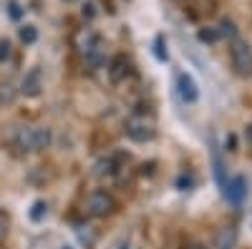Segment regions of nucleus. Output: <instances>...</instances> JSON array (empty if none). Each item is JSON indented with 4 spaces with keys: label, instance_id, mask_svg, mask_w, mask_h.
<instances>
[{
    "label": "nucleus",
    "instance_id": "1",
    "mask_svg": "<svg viewBox=\"0 0 252 249\" xmlns=\"http://www.w3.org/2000/svg\"><path fill=\"white\" fill-rule=\"evenodd\" d=\"M51 143H53V134L48 126H18L10 134V149L18 156L46 151Z\"/></svg>",
    "mask_w": 252,
    "mask_h": 249
},
{
    "label": "nucleus",
    "instance_id": "2",
    "mask_svg": "<svg viewBox=\"0 0 252 249\" xmlns=\"http://www.w3.org/2000/svg\"><path fill=\"white\" fill-rule=\"evenodd\" d=\"M124 134L126 138H131L134 143H146V141H154L157 136V121L144 113V111H134L126 116L124 121Z\"/></svg>",
    "mask_w": 252,
    "mask_h": 249
},
{
    "label": "nucleus",
    "instance_id": "3",
    "mask_svg": "<svg viewBox=\"0 0 252 249\" xmlns=\"http://www.w3.org/2000/svg\"><path fill=\"white\" fill-rule=\"evenodd\" d=\"M229 63H232V71L240 78H250L252 76V46L245 38H232L229 40Z\"/></svg>",
    "mask_w": 252,
    "mask_h": 249
},
{
    "label": "nucleus",
    "instance_id": "4",
    "mask_svg": "<svg viewBox=\"0 0 252 249\" xmlns=\"http://www.w3.org/2000/svg\"><path fill=\"white\" fill-rule=\"evenodd\" d=\"M86 214L94 219H103V217H111L116 212V199L106 192V189H94L86 196Z\"/></svg>",
    "mask_w": 252,
    "mask_h": 249
},
{
    "label": "nucleus",
    "instance_id": "5",
    "mask_svg": "<svg viewBox=\"0 0 252 249\" xmlns=\"http://www.w3.org/2000/svg\"><path fill=\"white\" fill-rule=\"evenodd\" d=\"M174 86H177V93L184 103H197L199 101V86H197V81L192 78V73H187V71H179L177 78H174Z\"/></svg>",
    "mask_w": 252,
    "mask_h": 249
},
{
    "label": "nucleus",
    "instance_id": "6",
    "mask_svg": "<svg viewBox=\"0 0 252 249\" xmlns=\"http://www.w3.org/2000/svg\"><path fill=\"white\" fill-rule=\"evenodd\" d=\"M71 43H73V48H76V53L83 58L91 48H96L98 43H101V35L94 30V28H89V26H83V28H78L76 33H73V38H71Z\"/></svg>",
    "mask_w": 252,
    "mask_h": 249
},
{
    "label": "nucleus",
    "instance_id": "7",
    "mask_svg": "<svg viewBox=\"0 0 252 249\" xmlns=\"http://www.w3.org/2000/svg\"><path fill=\"white\" fill-rule=\"evenodd\" d=\"M18 93H23L26 98H38L40 93H43V71H40V68H31L23 76V81H20Z\"/></svg>",
    "mask_w": 252,
    "mask_h": 249
},
{
    "label": "nucleus",
    "instance_id": "8",
    "mask_svg": "<svg viewBox=\"0 0 252 249\" xmlns=\"http://www.w3.org/2000/svg\"><path fill=\"white\" fill-rule=\"evenodd\" d=\"M237 242H240V232L237 226L232 224H224L215 232V239H212V249H237Z\"/></svg>",
    "mask_w": 252,
    "mask_h": 249
},
{
    "label": "nucleus",
    "instance_id": "9",
    "mask_svg": "<svg viewBox=\"0 0 252 249\" xmlns=\"http://www.w3.org/2000/svg\"><path fill=\"white\" fill-rule=\"evenodd\" d=\"M222 194H224V199H227L229 204L240 206V204L245 201V196H247V181H245V176H232V179L224 184Z\"/></svg>",
    "mask_w": 252,
    "mask_h": 249
},
{
    "label": "nucleus",
    "instance_id": "10",
    "mask_svg": "<svg viewBox=\"0 0 252 249\" xmlns=\"http://www.w3.org/2000/svg\"><path fill=\"white\" fill-rule=\"evenodd\" d=\"M106 71H109V81H111V83H121V81L129 78L131 63H129V58H126V55H114V58L109 60Z\"/></svg>",
    "mask_w": 252,
    "mask_h": 249
},
{
    "label": "nucleus",
    "instance_id": "11",
    "mask_svg": "<svg viewBox=\"0 0 252 249\" xmlns=\"http://www.w3.org/2000/svg\"><path fill=\"white\" fill-rule=\"evenodd\" d=\"M116 171H119L116 156H101V159L94 161V171L91 174L96 179H111V176H116Z\"/></svg>",
    "mask_w": 252,
    "mask_h": 249
},
{
    "label": "nucleus",
    "instance_id": "12",
    "mask_svg": "<svg viewBox=\"0 0 252 249\" xmlns=\"http://www.w3.org/2000/svg\"><path fill=\"white\" fill-rule=\"evenodd\" d=\"M103 63H106V46H103V40H101L96 48H91L86 55H83V66H86L89 71H98Z\"/></svg>",
    "mask_w": 252,
    "mask_h": 249
},
{
    "label": "nucleus",
    "instance_id": "13",
    "mask_svg": "<svg viewBox=\"0 0 252 249\" xmlns=\"http://www.w3.org/2000/svg\"><path fill=\"white\" fill-rule=\"evenodd\" d=\"M28 217H31V221H43L46 217H48V204L43 201V199H38V201H33V206H31V212H28Z\"/></svg>",
    "mask_w": 252,
    "mask_h": 249
},
{
    "label": "nucleus",
    "instance_id": "14",
    "mask_svg": "<svg viewBox=\"0 0 252 249\" xmlns=\"http://www.w3.org/2000/svg\"><path fill=\"white\" fill-rule=\"evenodd\" d=\"M18 91L13 88V83L5 81V83H0V106H10V103L15 101Z\"/></svg>",
    "mask_w": 252,
    "mask_h": 249
},
{
    "label": "nucleus",
    "instance_id": "15",
    "mask_svg": "<svg viewBox=\"0 0 252 249\" xmlns=\"http://www.w3.org/2000/svg\"><path fill=\"white\" fill-rule=\"evenodd\" d=\"M20 40H23V43L26 46H33L35 43V40H38V28L35 26H23V28H20Z\"/></svg>",
    "mask_w": 252,
    "mask_h": 249
},
{
    "label": "nucleus",
    "instance_id": "16",
    "mask_svg": "<svg viewBox=\"0 0 252 249\" xmlns=\"http://www.w3.org/2000/svg\"><path fill=\"white\" fill-rule=\"evenodd\" d=\"M220 35L222 38H227V40H232V38H237L240 33H237V28H235V23H232V20H222V23H220Z\"/></svg>",
    "mask_w": 252,
    "mask_h": 249
},
{
    "label": "nucleus",
    "instance_id": "17",
    "mask_svg": "<svg viewBox=\"0 0 252 249\" xmlns=\"http://www.w3.org/2000/svg\"><path fill=\"white\" fill-rule=\"evenodd\" d=\"M220 38H222V35H220L217 28H202V30H199V40H202V43H217Z\"/></svg>",
    "mask_w": 252,
    "mask_h": 249
},
{
    "label": "nucleus",
    "instance_id": "18",
    "mask_svg": "<svg viewBox=\"0 0 252 249\" xmlns=\"http://www.w3.org/2000/svg\"><path fill=\"white\" fill-rule=\"evenodd\" d=\"M10 55H13V46H10V40L0 38V63H5V60H10Z\"/></svg>",
    "mask_w": 252,
    "mask_h": 249
},
{
    "label": "nucleus",
    "instance_id": "19",
    "mask_svg": "<svg viewBox=\"0 0 252 249\" xmlns=\"http://www.w3.org/2000/svg\"><path fill=\"white\" fill-rule=\"evenodd\" d=\"M154 55H157L159 60H166V58H169V53L164 51V38H161V35H157V40H154Z\"/></svg>",
    "mask_w": 252,
    "mask_h": 249
},
{
    "label": "nucleus",
    "instance_id": "20",
    "mask_svg": "<svg viewBox=\"0 0 252 249\" xmlns=\"http://www.w3.org/2000/svg\"><path fill=\"white\" fill-rule=\"evenodd\" d=\"M8 15H10L13 20H20V15H23V8H20L15 0H8Z\"/></svg>",
    "mask_w": 252,
    "mask_h": 249
},
{
    "label": "nucleus",
    "instance_id": "21",
    "mask_svg": "<svg viewBox=\"0 0 252 249\" xmlns=\"http://www.w3.org/2000/svg\"><path fill=\"white\" fill-rule=\"evenodd\" d=\"M81 15H83V20H94L96 18V5L94 3H86V5H83V10H81Z\"/></svg>",
    "mask_w": 252,
    "mask_h": 249
},
{
    "label": "nucleus",
    "instance_id": "22",
    "mask_svg": "<svg viewBox=\"0 0 252 249\" xmlns=\"http://www.w3.org/2000/svg\"><path fill=\"white\" fill-rule=\"evenodd\" d=\"M5 239H8V221L0 219V247L5 244Z\"/></svg>",
    "mask_w": 252,
    "mask_h": 249
},
{
    "label": "nucleus",
    "instance_id": "23",
    "mask_svg": "<svg viewBox=\"0 0 252 249\" xmlns=\"http://www.w3.org/2000/svg\"><path fill=\"white\" fill-rule=\"evenodd\" d=\"M245 138H247V143H250V146H252V123H250L247 129H245Z\"/></svg>",
    "mask_w": 252,
    "mask_h": 249
},
{
    "label": "nucleus",
    "instance_id": "24",
    "mask_svg": "<svg viewBox=\"0 0 252 249\" xmlns=\"http://www.w3.org/2000/svg\"><path fill=\"white\" fill-rule=\"evenodd\" d=\"M61 3H66V5H71V3H78V0H61Z\"/></svg>",
    "mask_w": 252,
    "mask_h": 249
},
{
    "label": "nucleus",
    "instance_id": "25",
    "mask_svg": "<svg viewBox=\"0 0 252 249\" xmlns=\"http://www.w3.org/2000/svg\"><path fill=\"white\" fill-rule=\"evenodd\" d=\"M61 249H73V247H68V244H63V247H61Z\"/></svg>",
    "mask_w": 252,
    "mask_h": 249
},
{
    "label": "nucleus",
    "instance_id": "26",
    "mask_svg": "<svg viewBox=\"0 0 252 249\" xmlns=\"http://www.w3.org/2000/svg\"><path fill=\"white\" fill-rule=\"evenodd\" d=\"M121 249H131V247H129V244H121Z\"/></svg>",
    "mask_w": 252,
    "mask_h": 249
}]
</instances>
